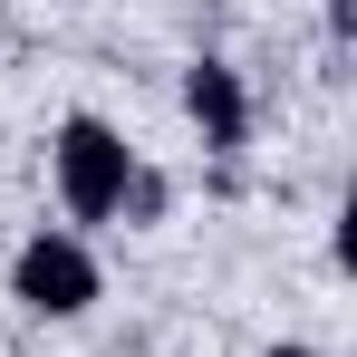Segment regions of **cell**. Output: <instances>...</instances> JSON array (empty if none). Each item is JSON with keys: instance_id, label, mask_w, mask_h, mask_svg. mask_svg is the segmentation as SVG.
<instances>
[{"instance_id": "6da1fadb", "label": "cell", "mask_w": 357, "mask_h": 357, "mask_svg": "<svg viewBox=\"0 0 357 357\" xmlns=\"http://www.w3.org/2000/svg\"><path fill=\"white\" fill-rule=\"evenodd\" d=\"M135 145H126L107 116H59V135H49V183H59V203H68V222H116V203H126V183H135Z\"/></svg>"}, {"instance_id": "7a4b0ae2", "label": "cell", "mask_w": 357, "mask_h": 357, "mask_svg": "<svg viewBox=\"0 0 357 357\" xmlns=\"http://www.w3.org/2000/svg\"><path fill=\"white\" fill-rule=\"evenodd\" d=\"M97 290H107V271H97V251L68 232V222H39V232L10 251V299L29 319H87Z\"/></svg>"}, {"instance_id": "3957f363", "label": "cell", "mask_w": 357, "mask_h": 357, "mask_svg": "<svg viewBox=\"0 0 357 357\" xmlns=\"http://www.w3.org/2000/svg\"><path fill=\"white\" fill-rule=\"evenodd\" d=\"M183 116H193V135H203V145L232 165L241 145H251V87H241V68L203 49V59L183 68Z\"/></svg>"}, {"instance_id": "277c9868", "label": "cell", "mask_w": 357, "mask_h": 357, "mask_svg": "<svg viewBox=\"0 0 357 357\" xmlns=\"http://www.w3.org/2000/svg\"><path fill=\"white\" fill-rule=\"evenodd\" d=\"M165 203H174V183L155 174V165H135V183H126V203H116V222H135V232H145V222H165Z\"/></svg>"}, {"instance_id": "5b68a950", "label": "cell", "mask_w": 357, "mask_h": 357, "mask_svg": "<svg viewBox=\"0 0 357 357\" xmlns=\"http://www.w3.org/2000/svg\"><path fill=\"white\" fill-rule=\"evenodd\" d=\"M357 39V0H328V49H348Z\"/></svg>"}, {"instance_id": "8992f818", "label": "cell", "mask_w": 357, "mask_h": 357, "mask_svg": "<svg viewBox=\"0 0 357 357\" xmlns=\"http://www.w3.org/2000/svg\"><path fill=\"white\" fill-rule=\"evenodd\" d=\"M261 357H319V348H299V338H280V348H261Z\"/></svg>"}]
</instances>
